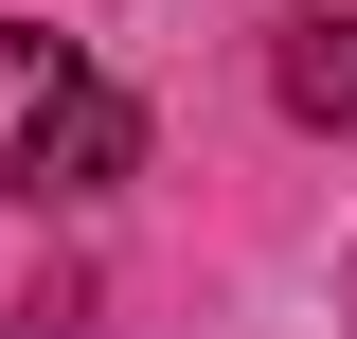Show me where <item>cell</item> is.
Segmentation results:
<instances>
[{"label": "cell", "instance_id": "cell-1", "mask_svg": "<svg viewBox=\"0 0 357 339\" xmlns=\"http://www.w3.org/2000/svg\"><path fill=\"white\" fill-rule=\"evenodd\" d=\"M126 161H143V107L89 72V36L0 18V179H18L36 214H72V197H107Z\"/></svg>", "mask_w": 357, "mask_h": 339}, {"label": "cell", "instance_id": "cell-2", "mask_svg": "<svg viewBox=\"0 0 357 339\" xmlns=\"http://www.w3.org/2000/svg\"><path fill=\"white\" fill-rule=\"evenodd\" d=\"M268 89H286V126H357V0H304L268 36Z\"/></svg>", "mask_w": 357, "mask_h": 339}]
</instances>
